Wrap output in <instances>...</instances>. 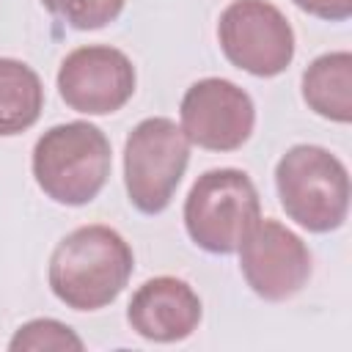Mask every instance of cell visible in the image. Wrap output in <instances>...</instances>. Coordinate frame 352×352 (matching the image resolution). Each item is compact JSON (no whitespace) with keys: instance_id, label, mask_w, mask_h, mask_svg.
<instances>
[{"instance_id":"obj_2","label":"cell","mask_w":352,"mask_h":352,"mask_svg":"<svg viewBox=\"0 0 352 352\" xmlns=\"http://www.w3.org/2000/svg\"><path fill=\"white\" fill-rule=\"evenodd\" d=\"M33 176L55 204H91L110 176V140L88 121L58 124L33 146Z\"/></svg>"},{"instance_id":"obj_13","label":"cell","mask_w":352,"mask_h":352,"mask_svg":"<svg viewBox=\"0 0 352 352\" xmlns=\"http://www.w3.org/2000/svg\"><path fill=\"white\" fill-rule=\"evenodd\" d=\"M85 344L82 338L63 322L58 319H30L25 322L14 338L8 341V349L11 352H47V349H55V352H80Z\"/></svg>"},{"instance_id":"obj_12","label":"cell","mask_w":352,"mask_h":352,"mask_svg":"<svg viewBox=\"0 0 352 352\" xmlns=\"http://www.w3.org/2000/svg\"><path fill=\"white\" fill-rule=\"evenodd\" d=\"M44 107V88L38 74L16 60L0 58V135H19L30 129Z\"/></svg>"},{"instance_id":"obj_4","label":"cell","mask_w":352,"mask_h":352,"mask_svg":"<svg viewBox=\"0 0 352 352\" xmlns=\"http://www.w3.org/2000/svg\"><path fill=\"white\" fill-rule=\"evenodd\" d=\"M261 220L256 184L245 170L214 168L195 179L184 201V228L206 250L228 256Z\"/></svg>"},{"instance_id":"obj_3","label":"cell","mask_w":352,"mask_h":352,"mask_svg":"<svg viewBox=\"0 0 352 352\" xmlns=\"http://www.w3.org/2000/svg\"><path fill=\"white\" fill-rule=\"evenodd\" d=\"M275 187L283 212L314 234L344 226L349 212L346 165L327 148L300 143L275 165Z\"/></svg>"},{"instance_id":"obj_15","label":"cell","mask_w":352,"mask_h":352,"mask_svg":"<svg viewBox=\"0 0 352 352\" xmlns=\"http://www.w3.org/2000/svg\"><path fill=\"white\" fill-rule=\"evenodd\" d=\"M292 3L305 14L327 22H344L352 16V0H292Z\"/></svg>"},{"instance_id":"obj_10","label":"cell","mask_w":352,"mask_h":352,"mask_svg":"<svg viewBox=\"0 0 352 352\" xmlns=\"http://www.w3.org/2000/svg\"><path fill=\"white\" fill-rule=\"evenodd\" d=\"M201 297L195 289L173 275H160L146 280L129 300L126 322L132 330L157 344H173L187 336L201 322Z\"/></svg>"},{"instance_id":"obj_6","label":"cell","mask_w":352,"mask_h":352,"mask_svg":"<svg viewBox=\"0 0 352 352\" xmlns=\"http://www.w3.org/2000/svg\"><path fill=\"white\" fill-rule=\"evenodd\" d=\"M223 55L253 77H275L294 58V30L267 0H234L217 22Z\"/></svg>"},{"instance_id":"obj_7","label":"cell","mask_w":352,"mask_h":352,"mask_svg":"<svg viewBox=\"0 0 352 352\" xmlns=\"http://www.w3.org/2000/svg\"><path fill=\"white\" fill-rule=\"evenodd\" d=\"M179 116L184 138L206 151L239 148L256 124V107L248 91L223 77L192 82L182 99Z\"/></svg>"},{"instance_id":"obj_8","label":"cell","mask_w":352,"mask_h":352,"mask_svg":"<svg viewBox=\"0 0 352 352\" xmlns=\"http://www.w3.org/2000/svg\"><path fill=\"white\" fill-rule=\"evenodd\" d=\"M132 60L104 44H88L69 52L58 69L60 99L85 116H107L121 110L135 94Z\"/></svg>"},{"instance_id":"obj_5","label":"cell","mask_w":352,"mask_h":352,"mask_svg":"<svg viewBox=\"0 0 352 352\" xmlns=\"http://www.w3.org/2000/svg\"><path fill=\"white\" fill-rule=\"evenodd\" d=\"M190 162V140L176 121L143 118L124 143V184L132 206L143 214H160Z\"/></svg>"},{"instance_id":"obj_14","label":"cell","mask_w":352,"mask_h":352,"mask_svg":"<svg viewBox=\"0 0 352 352\" xmlns=\"http://www.w3.org/2000/svg\"><path fill=\"white\" fill-rule=\"evenodd\" d=\"M50 14L72 25L74 30H99L118 19L124 0H41Z\"/></svg>"},{"instance_id":"obj_1","label":"cell","mask_w":352,"mask_h":352,"mask_svg":"<svg viewBox=\"0 0 352 352\" xmlns=\"http://www.w3.org/2000/svg\"><path fill=\"white\" fill-rule=\"evenodd\" d=\"M132 267V248L116 228L82 226L55 245L47 278L66 308L99 311L124 292Z\"/></svg>"},{"instance_id":"obj_11","label":"cell","mask_w":352,"mask_h":352,"mask_svg":"<svg viewBox=\"0 0 352 352\" xmlns=\"http://www.w3.org/2000/svg\"><path fill=\"white\" fill-rule=\"evenodd\" d=\"M302 99L305 104L330 121H352V55L346 50L327 52L311 60L302 72Z\"/></svg>"},{"instance_id":"obj_9","label":"cell","mask_w":352,"mask_h":352,"mask_svg":"<svg viewBox=\"0 0 352 352\" xmlns=\"http://www.w3.org/2000/svg\"><path fill=\"white\" fill-rule=\"evenodd\" d=\"M236 250L245 283L261 300H289L311 278V253L305 242L278 220H258Z\"/></svg>"}]
</instances>
